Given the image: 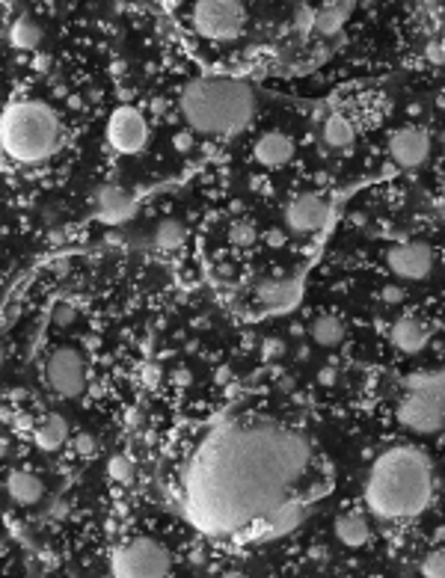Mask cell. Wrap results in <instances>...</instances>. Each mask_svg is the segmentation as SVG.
<instances>
[{
  "instance_id": "6da1fadb",
  "label": "cell",
  "mask_w": 445,
  "mask_h": 578,
  "mask_svg": "<svg viewBox=\"0 0 445 578\" xmlns=\"http://www.w3.org/2000/svg\"><path fill=\"white\" fill-rule=\"evenodd\" d=\"M309 462V442L274 422L217 427L184 472V513L208 537H228L279 510Z\"/></svg>"
},
{
  "instance_id": "7a4b0ae2",
  "label": "cell",
  "mask_w": 445,
  "mask_h": 578,
  "mask_svg": "<svg viewBox=\"0 0 445 578\" xmlns=\"http://www.w3.org/2000/svg\"><path fill=\"white\" fill-rule=\"evenodd\" d=\"M434 498V472L422 451L392 448L368 472L365 504L380 519L419 516Z\"/></svg>"
},
{
  "instance_id": "3957f363",
  "label": "cell",
  "mask_w": 445,
  "mask_h": 578,
  "mask_svg": "<svg viewBox=\"0 0 445 578\" xmlns=\"http://www.w3.org/2000/svg\"><path fill=\"white\" fill-rule=\"evenodd\" d=\"M181 116L208 137H238L252 125L255 90L238 78H196L178 95Z\"/></svg>"
},
{
  "instance_id": "277c9868",
  "label": "cell",
  "mask_w": 445,
  "mask_h": 578,
  "mask_svg": "<svg viewBox=\"0 0 445 578\" xmlns=\"http://www.w3.org/2000/svg\"><path fill=\"white\" fill-rule=\"evenodd\" d=\"M0 149L16 164H42L60 149V119L42 101H12L0 116Z\"/></svg>"
},
{
  "instance_id": "5b68a950",
  "label": "cell",
  "mask_w": 445,
  "mask_h": 578,
  "mask_svg": "<svg viewBox=\"0 0 445 578\" xmlns=\"http://www.w3.org/2000/svg\"><path fill=\"white\" fill-rule=\"evenodd\" d=\"M110 572L116 578H161L172 572V555L161 540L134 537L110 555Z\"/></svg>"
},
{
  "instance_id": "8992f818",
  "label": "cell",
  "mask_w": 445,
  "mask_h": 578,
  "mask_svg": "<svg viewBox=\"0 0 445 578\" xmlns=\"http://www.w3.org/2000/svg\"><path fill=\"white\" fill-rule=\"evenodd\" d=\"M247 9L240 0H196L193 27L211 42H232L243 33Z\"/></svg>"
},
{
  "instance_id": "52a82bcc",
  "label": "cell",
  "mask_w": 445,
  "mask_h": 578,
  "mask_svg": "<svg viewBox=\"0 0 445 578\" xmlns=\"http://www.w3.org/2000/svg\"><path fill=\"white\" fill-rule=\"evenodd\" d=\"M107 142L116 154H140L149 142V122L137 107H116L107 119Z\"/></svg>"
},
{
  "instance_id": "ba28073f",
  "label": "cell",
  "mask_w": 445,
  "mask_h": 578,
  "mask_svg": "<svg viewBox=\"0 0 445 578\" xmlns=\"http://www.w3.org/2000/svg\"><path fill=\"white\" fill-rule=\"evenodd\" d=\"M45 380L60 398H78L86 388V362L75 347H56L48 356Z\"/></svg>"
},
{
  "instance_id": "9c48e42d",
  "label": "cell",
  "mask_w": 445,
  "mask_h": 578,
  "mask_svg": "<svg viewBox=\"0 0 445 578\" xmlns=\"http://www.w3.org/2000/svg\"><path fill=\"white\" fill-rule=\"evenodd\" d=\"M386 264L398 279L419 282L427 279L430 270H434V252H430L427 243H398L386 255Z\"/></svg>"
},
{
  "instance_id": "30bf717a",
  "label": "cell",
  "mask_w": 445,
  "mask_h": 578,
  "mask_svg": "<svg viewBox=\"0 0 445 578\" xmlns=\"http://www.w3.org/2000/svg\"><path fill=\"white\" fill-rule=\"evenodd\" d=\"M398 422L413 433H437L445 427V410L419 392H407L398 407Z\"/></svg>"
},
{
  "instance_id": "8fae6325",
  "label": "cell",
  "mask_w": 445,
  "mask_h": 578,
  "mask_svg": "<svg viewBox=\"0 0 445 578\" xmlns=\"http://www.w3.org/2000/svg\"><path fill=\"white\" fill-rule=\"evenodd\" d=\"M329 216V205L315 196V193H303L288 202V208H285V223H288L291 231H297V235H315L318 228H324Z\"/></svg>"
},
{
  "instance_id": "7c38bea8",
  "label": "cell",
  "mask_w": 445,
  "mask_h": 578,
  "mask_svg": "<svg viewBox=\"0 0 445 578\" xmlns=\"http://www.w3.org/2000/svg\"><path fill=\"white\" fill-rule=\"evenodd\" d=\"M389 154L398 166L415 169L430 157V137L422 128H401L389 140Z\"/></svg>"
},
{
  "instance_id": "4fadbf2b",
  "label": "cell",
  "mask_w": 445,
  "mask_h": 578,
  "mask_svg": "<svg viewBox=\"0 0 445 578\" xmlns=\"http://www.w3.org/2000/svg\"><path fill=\"white\" fill-rule=\"evenodd\" d=\"M297 146H294V140L285 134V131H264L262 137L255 140V146H252V157L262 166L267 169H276V166H285V164H291V157H294Z\"/></svg>"
},
{
  "instance_id": "5bb4252c",
  "label": "cell",
  "mask_w": 445,
  "mask_h": 578,
  "mask_svg": "<svg viewBox=\"0 0 445 578\" xmlns=\"http://www.w3.org/2000/svg\"><path fill=\"white\" fill-rule=\"evenodd\" d=\"M95 211L104 223H125L134 214V199L122 187H102L95 196Z\"/></svg>"
},
{
  "instance_id": "9a60e30c",
  "label": "cell",
  "mask_w": 445,
  "mask_h": 578,
  "mask_svg": "<svg viewBox=\"0 0 445 578\" xmlns=\"http://www.w3.org/2000/svg\"><path fill=\"white\" fill-rule=\"evenodd\" d=\"M427 341H430V332L422 321H415V317H401L392 326V344L401 353H419L427 347Z\"/></svg>"
},
{
  "instance_id": "2e32d148",
  "label": "cell",
  "mask_w": 445,
  "mask_h": 578,
  "mask_svg": "<svg viewBox=\"0 0 445 578\" xmlns=\"http://www.w3.org/2000/svg\"><path fill=\"white\" fill-rule=\"evenodd\" d=\"M6 493L16 504H21V508H30V504L42 501L45 486H42V481L30 472H12L6 478Z\"/></svg>"
},
{
  "instance_id": "e0dca14e",
  "label": "cell",
  "mask_w": 445,
  "mask_h": 578,
  "mask_svg": "<svg viewBox=\"0 0 445 578\" xmlns=\"http://www.w3.org/2000/svg\"><path fill=\"white\" fill-rule=\"evenodd\" d=\"M66 436H68V424H66V418L56 415V412L45 415L42 418V424H36V430H33V442L48 454L60 451V448L66 445Z\"/></svg>"
},
{
  "instance_id": "ac0fdd59",
  "label": "cell",
  "mask_w": 445,
  "mask_h": 578,
  "mask_svg": "<svg viewBox=\"0 0 445 578\" xmlns=\"http://www.w3.org/2000/svg\"><path fill=\"white\" fill-rule=\"evenodd\" d=\"M258 300L264 302L267 309H288L294 306V300L300 297V288L291 279H267L258 285Z\"/></svg>"
},
{
  "instance_id": "d6986e66",
  "label": "cell",
  "mask_w": 445,
  "mask_h": 578,
  "mask_svg": "<svg viewBox=\"0 0 445 578\" xmlns=\"http://www.w3.org/2000/svg\"><path fill=\"white\" fill-rule=\"evenodd\" d=\"M336 537L348 546V548H360L368 543L371 537V528H368V519L362 513H341L336 519Z\"/></svg>"
},
{
  "instance_id": "ffe728a7",
  "label": "cell",
  "mask_w": 445,
  "mask_h": 578,
  "mask_svg": "<svg viewBox=\"0 0 445 578\" xmlns=\"http://www.w3.org/2000/svg\"><path fill=\"white\" fill-rule=\"evenodd\" d=\"M407 392H419L445 410V371H422L407 380Z\"/></svg>"
},
{
  "instance_id": "44dd1931",
  "label": "cell",
  "mask_w": 445,
  "mask_h": 578,
  "mask_svg": "<svg viewBox=\"0 0 445 578\" xmlns=\"http://www.w3.org/2000/svg\"><path fill=\"white\" fill-rule=\"evenodd\" d=\"M321 134H324V142L329 149H350L353 146V125L344 119L341 113H329L324 125H321Z\"/></svg>"
},
{
  "instance_id": "7402d4cb",
  "label": "cell",
  "mask_w": 445,
  "mask_h": 578,
  "mask_svg": "<svg viewBox=\"0 0 445 578\" xmlns=\"http://www.w3.org/2000/svg\"><path fill=\"white\" fill-rule=\"evenodd\" d=\"M309 336L318 347H339L344 341V324L336 314H321V317H315L312 321Z\"/></svg>"
},
{
  "instance_id": "603a6c76",
  "label": "cell",
  "mask_w": 445,
  "mask_h": 578,
  "mask_svg": "<svg viewBox=\"0 0 445 578\" xmlns=\"http://www.w3.org/2000/svg\"><path fill=\"white\" fill-rule=\"evenodd\" d=\"M9 42H12V48H18V51H36L39 42H42V27L30 16H21L9 27Z\"/></svg>"
},
{
  "instance_id": "cb8c5ba5",
  "label": "cell",
  "mask_w": 445,
  "mask_h": 578,
  "mask_svg": "<svg viewBox=\"0 0 445 578\" xmlns=\"http://www.w3.org/2000/svg\"><path fill=\"white\" fill-rule=\"evenodd\" d=\"M300 519H303V510L297 508V504L291 501H285L279 510H274L267 519H264V525H267V534L270 537H276V534H288L294 525H300Z\"/></svg>"
},
{
  "instance_id": "d4e9b609",
  "label": "cell",
  "mask_w": 445,
  "mask_h": 578,
  "mask_svg": "<svg viewBox=\"0 0 445 578\" xmlns=\"http://www.w3.org/2000/svg\"><path fill=\"white\" fill-rule=\"evenodd\" d=\"M184 240H188V228H184V223H178V220H161L157 223V228H154V247L157 250L172 252V250H178Z\"/></svg>"
},
{
  "instance_id": "484cf974",
  "label": "cell",
  "mask_w": 445,
  "mask_h": 578,
  "mask_svg": "<svg viewBox=\"0 0 445 578\" xmlns=\"http://www.w3.org/2000/svg\"><path fill=\"white\" fill-rule=\"evenodd\" d=\"M107 478L113 484H119V486H131L134 478H137V469H134V462L128 460L125 454H113L107 460Z\"/></svg>"
},
{
  "instance_id": "4316f807",
  "label": "cell",
  "mask_w": 445,
  "mask_h": 578,
  "mask_svg": "<svg viewBox=\"0 0 445 578\" xmlns=\"http://www.w3.org/2000/svg\"><path fill=\"white\" fill-rule=\"evenodd\" d=\"M228 240H232L235 247H252V243L258 240V231H255L252 223L238 220V223H232V228H228Z\"/></svg>"
},
{
  "instance_id": "83f0119b",
  "label": "cell",
  "mask_w": 445,
  "mask_h": 578,
  "mask_svg": "<svg viewBox=\"0 0 445 578\" xmlns=\"http://www.w3.org/2000/svg\"><path fill=\"white\" fill-rule=\"evenodd\" d=\"M422 575L427 578H445V548H434L422 560Z\"/></svg>"
},
{
  "instance_id": "f1b7e54d",
  "label": "cell",
  "mask_w": 445,
  "mask_h": 578,
  "mask_svg": "<svg viewBox=\"0 0 445 578\" xmlns=\"http://www.w3.org/2000/svg\"><path fill=\"white\" fill-rule=\"evenodd\" d=\"M341 21H344L341 9H324V12H318V21H315V27H318L321 33H336L341 27Z\"/></svg>"
},
{
  "instance_id": "f546056e",
  "label": "cell",
  "mask_w": 445,
  "mask_h": 578,
  "mask_svg": "<svg viewBox=\"0 0 445 578\" xmlns=\"http://www.w3.org/2000/svg\"><path fill=\"white\" fill-rule=\"evenodd\" d=\"M75 454L83 457V460H92L98 454V439L92 433H78L75 436Z\"/></svg>"
},
{
  "instance_id": "4dcf8cb0",
  "label": "cell",
  "mask_w": 445,
  "mask_h": 578,
  "mask_svg": "<svg viewBox=\"0 0 445 578\" xmlns=\"http://www.w3.org/2000/svg\"><path fill=\"white\" fill-rule=\"evenodd\" d=\"M75 317H78V312H75V306H68V302H60V306H56V312H54V321H56V326H68V324H75Z\"/></svg>"
},
{
  "instance_id": "1f68e13d",
  "label": "cell",
  "mask_w": 445,
  "mask_h": 578,
  "mask_svg": "<svg viewBox=\"0 0 445 578\" xmlns=\"http://www.w3.org/2000/svg\"><path fill=\"white\" fill-rule=\"evenodd\" d=\"M425 56H427L430 63L442 66V63H445V39H434V42H427V51H425Z\"/></svg>"
},
{
  "instance_id": "d6a6232c",
  "label": "cell",
  "mask_w": 445,
  "mask_h": 578,
  "mask_svg": "<svg viewBox=\"0 0 445 578\" xmlns=\"http://www.w3.org/2000/svg\"><path fill=\"white\" fill-rule=\"evenodd\" d=\"M315 21H318V12H312V9H297V16H294V24H297V30H312L315 27Z\"/></svg>"
},
{
  "instance_id": "836d02e7",
  "label": "cell",
  "mask_w": 445,
  "mask_h": 578,
  "mask_svg": "<svg viewBox=\"0 0 445 578\" xmlns=\"http://www.w3.org/2000/svg\"><path fill=\"white\" fill-rule=\"evenodd\" d=\"M282 353H285V344H282L279 338H267V341H264L262 356L267 359V362H270V359H276V356H282Z\"/></svg>"
},
{
  "instance_id": "e575fe53",
  "label": "cell",
  "mask_w": 445,
  "mask_h": 578,
  "mask_svg": "<svg viewBox=\"0 0 445 578\" xmlns=\"http://www.w3.org/2000/svg\"><path fill=\"white\" fill-rule=\"evenodd\" d=\"M125 424H128V430H140L142 424H146V418H142V412L137 407H131L125 412Z\"/></svg>"
},
{
  "instance_id": "d590c367",
  "label": "cell",
  "mask_w": 445,
  "mask_h": 578,
  "mask_svg": "<svg viewBox=\"0 0 445 578\" xmlns=\"http://www.w3.org/2000/svg\"><path fill=\"white\" fill-rule=\"evenodd\" d=\"M172 142H176L178 152H190V149H193V134H190V131H181V134L172 137Z\"/></svg>"
},
{
  "instance_id": "8d00e7d4",
  "label": "cell",
  "mask_w": 445,
  "mask_h": 578,
  "mask_svg": "<svg viewBox=\"0 0 445 578\" xmlns=\"http://www.w3.org/2000/svg\"><path fill=\"white\" fill-rule=\"evenodd\" d=\"M380 297H383V302H401V300H404V291H401L398 285H386L380 291Z\"/></svg>"
},
{
  "instance_id": "74e56055",
  "label": "cell",
  "mask_w": 445,
  "mask_h": 578,
  "mask_svg": "<svg viewBox=\"0 0 445 578\" xmlns=\"http://www.w3.org/2000/svg\"><path fill=\"white\" fill-rule=\"evenodd\" d=\"M336 377H339L336 368H321V371H318V383H324V386H333Z\"/></svg>"
},
{
  "instance_id": "f35d334b",
  "label": "cell",
  "mask_w": 445,
  "mask_h": 578,
  "mask_svg": "<svg viewBox=\"0 0 445 578\" xmlns=\"http://www.w3.org/2000/svg\"><path fill=\"white\" fill-rule=\"evenodd\" d=\"M172 380H176V386H190V371H188V368H178L176 374H172Z\"/></svg>"
},
{
  "instance_id": "ab89813d",
  "label": "cell",
  "mask_w": 445,
  "mask_h": 578,
  "mask_svg": "<svg viewBox=\"0 0 445 578\" xmlns=\"http://www.w3.org/2000/svg\"><path fill=\"white\" fill-rule=\"evenodd\" d=\"M142 377H146V386H157V380H161V374H157V368L146 365V371H142Z\"/></svg>"
},
{
  "instance_id": "60d3db41",
  "label": "cell",
  "mask_w": 445,
  "mask_h": 578,
  "mask_svg": "<svg viewBox=\"0 0 445 578\" xmlns=\"http://www.w3.org/2000/svg\"><path fill=\"white\" fill-rule=\"evenodd\" d=\"M33 66L42 71V68H48L51 66V56H45V54H36V60H33Z\"/></svg>"
},
{
  "instance_id": "b9f144b4",
  "label": "cell",
  "mask_w": 445,
  "mask_h": 578,
  "mask_svg": "<svg viewBox=\"0 0 445 578\" xmlns=\"http://www.w3.org/2000/svg\"><path fill=\"white\" fill-rule=\"evenodd\" d=\"M161 4H164V9H166V12H176V9L184 4V0H161Z\"/></svg>"
},
{
  "instance_id": "7bdbcfd3",
  "label": "cell",
  "mask_w": 445,
  "mask_h": 578,
  "mask_svg": "<svg viewBox=\"0 0 445 578\" xmlns=\"http://www.w3.org/2000/svg\"><path fill=\"white\" fill-rule=\"evenodd\" d=\"M0 457H6V439H4V433H0Z\"/></svg>"
},
{
  "instance_id": "ee69618b",
  "label": "cell",
  "mask_w": 445,
  "mask_h": 578,
  "mask_svg": "<svg viewBox=\"0 0 445 578\" xmlns=\"http://www.w3.org/2000/svg\"><path fill=\"white\" fill-rule=\"evenodd\" d=\"M270 243H274V247H279V243H282V235H276V231H274V235H270Z\"/></svg>"
},
{
  "instance_id": "f6af8a7d",
  "label": "cell",
  "mask_w": 445,
  "mask_h": 578,
  "mask_svg": "<svg viewBox=\"0 0 445 578\" xmlns=\"http://www.w3.org/2000/svg\"><path fill=\"white\" fill-rule=\"evenodd\" d=\"M4 359H6V350H4V341H0V365H4Z\"/></svg>"
}]
</instances>
